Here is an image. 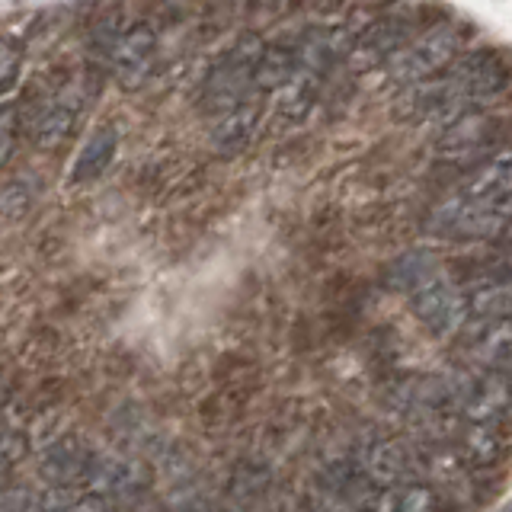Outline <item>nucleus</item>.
Returning a JSON list of instances; mask_svg holds the SVG:
<instances>
[{
    "mask_svg": "<svg viewBox=\"0 0 512 512\" xmlns=\"http://www.w3.org/2000/svg\"><path fill=\"white\" fill-rule=\"evenodd\" d=\"M394 512H439V500L426 487H410L394 500Z\"/></svg>",
    "mask_w": 512,
    "mask_h": 512,
    "instance_id": "nucleus-15",
    "label": "nucleus"
},
{
    "mask_svg": "<svg viewBox=\"0 0 512 512\" xmlns=\"http://www.w3.org/2000/svg\"><path fill=\"white\" fill-rule=\"evenodd\" d=\"M23 68V45L13 39H0V96H7Z\"/></svg>",
    "mask_w": 512,
    "mask_h": 512,
    "instance_id": "nucleus-13",
    "label": "nucleus"
},
{
    "mask_svg": "<svg viewBox=\"0 0 512 512\" xmlns=\"http://www.w3.org/2000/svg\"><path fill=\"white\" fill-rule=\"evenodd\" d=\"M487 144H493V128L487 119H477V112H471V116L445 125V135L439 141V154L461 164L464 157L477 154V148H487Z\"/></svg>",
    "mask_w": 512,
    "mask_h": 512,
    "instance_id": "nucleus-10",
    "label": "nucleus"
},
{
    "mask_svg": "<svg viewBox=\"0 0 512 512\" xmlns=\"http://www.w3.org/2000/svg\"><path fill=\"white\" fill-rule=\"evenodd\" d=\"M263 42L256 36L240 39L237 45H231L224 52L212 71H208L205 84H202V106L212 112L231 109L237 103L247 100H260V87H256V64H260L263 55Z\"/></svg>",
    "mask_w": 512,
    "mask_h": 512,
    "instance_id": "nucleus-4",
    "label": "nucleus"
},
{
    "mask_svg": "<svg viewBox=\"0 0 512 512\" xmlns=\"http://www.w3.org/2000/svg\"><path fill=\"white\" fill-rule=\"evenodd\" d=\"M87 109V87L68 80L55 90H48L42 100L29 109L26 135L39 151H55L74 135V128Z\"/></svg>",
    "mask_w": 512,
    "mask_h": 512,
    "instance_id": "nucleus-5",
    "label": "nucleus"
},
{
    "mask_svg": "<svg viewBox=\"0 0 512 512\" xmlns=\"http://www.w3.org/2000/svg\"><path fill=\"white\" fill-rule=\"evenodd\" d=\"M407 39H410V29L404 23L381 20V23H375L359 39V48H365V52H372V55H384V58H388V55L397 52L400 45H407Z\"/></svg>",
    "mask_w": 512,
    "mask_h": 512,
    "instance_id": "nucleus-12",
    "label": "nucleus"
},
{
    "mask_svg": "<svg viewBox=\"0 0 512 512\" xmlns=\"http://www.w3.org/2000/svg\"><path fill=\"white\" fill-rule=\"evenodd\" d=\"M16 135H20V112L13 103H4L0 106V170L10 164L16 151Z\"/></svg>",
    "mask_w": 512,
    "mask_h": 512,
    "instance_id": "nucleus-14",
    "label": "nucleus"
},
{
    "mask_svg": "<svg viewBox=\"0 0 512 512\" xmlns=\"http://www.w3.org/2000/svg\"><path fill=\"white\" fill-rule=\"evenodd\" d=\"M391 282L407 292L413 314L423 320V324L448 336L464 327L468 320V298H464V288L448 276L442 263L426 250H413L391 266Z\"/></svg>",
    "mask_w": 512,
    "mask_h": 512,
    "instance_id": "nucleus-2",
    "label": "nucleus"
},
{
    "mask_svg": "<svg viewBox=\"0 0 512 512\" xmlns=\"http://www.w3.org/2000/svg\"><path fill=\"white\" fill-rule=\"evenodd\" d=\"M512 228L509 196H458L439 202L426 215V231L445 240H496Z\"/></svg>",
    "mask_w": 512,
    "mask_h": 512,
    "instance_id": "nucleus-3",
    "label": "nucleus"
},
{
    "mask_svg": "<svg viewBox=\"0 0 512 512\" xmlns=\"http://www.w3.org/2000/svg\"><path fill=\"white\" fill-rule=\"evenodd\" d=\"M461 52V32L455 26H432L420 39L400 45L394 55H388V74L397 84H420L442 74Z\"/></svg>",
    "mask_w": 512,
    "mask_h": 512,
    "instance_id": "nucleus-6",
    "label": "nucleus"
},
{
    "mask_svg": "<svg viewBox=\"0 0 512 512\" xmlns=\"http://www.w3.org/2000/svg\"><path fill=\"white\" fill-rule=\"evenodd\" d=\"M260 125V100L237 103L231 109H221L212 116V148L224 157H234L244 148H250V141Z\"/></svg>",
    "mask_w": 512,
    "mask_h": 512,
    "instance_id": "nucleus-8",
    "label": "nucleus"
},
{
    "mask_svg": "<svg viewBox=\"0 0 512 512\" xmlns=\"http://www.w3.org/2000/svg\"><path fill=\"white\" fill-rule=\"evenodd\" d=\"M154 58H157V36L148 23H135L125 32H116L106 45L109 71L125 90H138L151 77Z\"/></svg>",
    "mask_w": 512,
    "mask_h": 512,
    "instance_id": "nucleus-7",
    "label": "nucleus"
},
{
    "mask_svg": "<svg viewBox=\"0 0 512 512\" xmlns=\"http://www.w3.org/2000/svg\"><path fill=\"white\" fill-rule=\"evenodd\" d=\"M119 151V128L116 125H100L96 132L84 141V148L77 151V160L71 167V183H90L96 176H103L109 164L116 160Z\"/></svg>",
    "mask_w": 512,
    "mask_h": 512,
    "instance_id": "nucleus-9",
    "label": "nucleus"
},
{
    "mask_svg": "<svg viewBox=\"0 0 512 512\" xmlns=\"http://www.w3.org/2000/svg\"><path fill=\"white\" fill-rule=\"evenodd\" d=\"M509 84L506 64L490 52H468L455 58L442 74L407 84V100L413 116L452 125L471 112L484 109Z\"/></svg>",
    "mask_w": 512,
    "mask_h": 512,
    "instance_id": "nucleus-1",
    "label": "nucleus"
},
{
    "mask_svg": "<svg viewBox=\"0 0 512 512\" xmlns=\"http://www.w3.org/2000/svg\"><path fill=\"white\" fill-rule=\"evenodd\" d=\"M464 196H509L512 192V154H493L461 180Z\"/></svg>",
    "mask_w": 512,
    "mask_h": 512,
    "instance_id": "nucleus-11",
    "label": "nucleus"
}]
</instances>
